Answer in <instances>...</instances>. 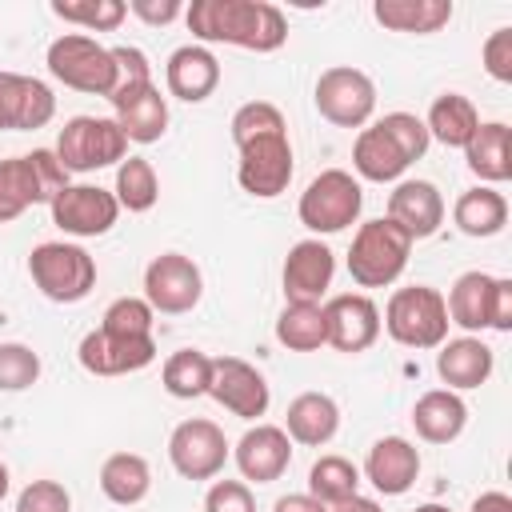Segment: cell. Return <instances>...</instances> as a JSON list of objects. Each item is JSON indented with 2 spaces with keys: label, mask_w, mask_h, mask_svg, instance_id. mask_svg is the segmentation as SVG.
I'll return each mask as SVG.
<instances>
[{
  "label": "cell",
  "mask_w": 512,
  "mask_h": 512,
  "mask_svg": "<svg viewBox=\"0 0 512 512\" xmlns=\"http://www.w3.org/2000/svg\"><path fill=\"white\" fill-rule=\"evenodd\" d=\"M184 20L200 44L276 52L288 40V20L268 0H192L184 8Z\"/></svg>",
  "instance_id": "cell-1"
},
{
  "label": "cell",
  "mask_w": 512,
  "mask_h": 512,
  "mask_svg": "<svg viewBox=\"0 0 512 512\" xmlns=\"http://www.w3.org/2000/svg\"><path fill=\"white\" fill-rule=\"evenodd\" d=\"M68 188V172L52 148H32L24 156L0 160V224L24 216L32 204H52Z\"/></svg>",
  "instance_id": "cell-2"
},
{
  "label": "cell",
  "mask_w": 512,
  "mask_h": 512,
  "mask_svg": "<svg viewBox=\"0 0 512 512\" xmlns=\"http://www.w3.org/2000/svg\"><path fill=\"white\" fill-rule=\"evenodd\" d=\"M408 256H412V236L400 224H392L388 216L364 220L348 248V276L360 288H388L408 268Z\"/></svg>",
  "instance_id": "cell-3"
},
{
  "label": "cell",
  "mask_w": 512,
  "mask_h": 512,
  "mask_svg": "<svg viewBox=\"0 0 512 512\" xmlns=\"http://www.w3.org/2000/svg\"><path fill=\"white\" fill-rule=\"evenodd\" d=\"M388 336L404 348H440L448 340V308H444V292L428 288V284H412V288H396L384 304V320Z\"/></svg>",
  "instance_id": "cell-4"
},
{
  "label": "cell",
  "mask_w": 512,
  "mask_h": 512,
  "mask_svg": "<svg viewBox=\"0 0 512 512\" xmlns=\"http://www.w3.org/2000/svg\"><path fill=\"white\" fill-rule=\"evenodd\" d=\"M28 276L52 304H76L96 288V260L68 240H44L28 256Z\"/></svg>",
  "instance_id": "cell-5"
},
{
  "label": "cell",
  "mask_w": 512,
  "mask_h": 512,
  "mask_svg": "<svg viewBox=\"0 0 512 512\" xmlns=\"http://www.w3.org/2000/svg\"><path fill=\"white\" fill-rule=\"evenodd\" d=\"M48 72L76 92L88 96H112L116 88V60L112 48H104L88 32H64L48 44Z\"/></svg>",
  "instance_id": "cell-6"
},
{
  "label": "cell",
  "mask_w": 512,
  "mask_h": 512,
  "mask_svg": "<svg viewBox=\"0 0 512 512\" xmlns=\"http://www.w3.org/2000/svg\"><path fill=\"white\" fill-rule=\"evenodd\" d=\"M360 208H364V188L344 168H324L320 176H312V184L300 192V204H296L300 224L316 236L344 232L348 224H356Z\"/></svg>",
  "instance_id": "cell-7"
},
{
  "label": "cell",
  "mask_w": 512,
  "mask_h": 512,
  "mask_svg": "<svg viewBox=\"0 0 512 512\" xmlns=\"http://www.w3.org/2000/svg\"><path fill=\"white\" fill-rule=\"evenodd\" d=\"M56 160L64 172H96L128 156V140L112 116H72L56 136Z\"/></svg>",
  "instance_id": "cell-8"
},
{
  "label": "cell",
  "mask_w": 512,
  "mask_h": 512,
  "mask_svg": "<svg viewBox=\"0 0 512 512\" xmlns=\"http://www.w3.org/2000/svg\"><path fill=\"white\" fill-rule=\"evenodd\" d=\"M316 112L336 124V128H364L376 112V84L368 72L352 68V64H336V68H324L320 80H316Z\"/></svg>",
  "instance_id": "cell-9"
},
{
  "label": "cell",
  "mask_w": 512,
  "mask_h": 512,
  "mask_svg": "<svg viewBox=\"0 0 512 512\" xmlns=\"http://www.w3.org/2000/svg\"><path fill=\"white\" fill-rule=\"evenodd\" d=\"M240 152V164H236V180L248 196H260V200H272L288 188L292 180V144H288V132H264V136H248L236 144Z\"/></svg>",
  "instance_id": "cell-10"
},
{
  "label": "cell",
  "mask_w": 512,
  "mask_h": 512,
  "mask_svg": "<svg viewBox=\"0 0 512 512\" xmlns=\"http://www.w3.org/2000/svg\"><path fill=\"white\" fill-rule=\"evenodd\" d=\"M228 456H232V448H228L224 428L204 416L180 420L168 436V460L184 480H216L224 472Z\"/></svg>",
  "instance_id": "cell-11"
},
{
  "label": "cell",
  "mask_w": 512,
  "mask_h": 512,
  "mask_svg": "<svg viewBox=\"0 0 512 512\" xmlns=\"http://www.w3.org/2000/svg\"><path fill=\"white\" fill-rule=\"evenodd\" d=\"M200 296H204V276L184 252H160L148 260L144 300L152 304V312L180 316V312H192L200 304Z\"/></svg>",
  "instance_id": "cell-12"
},
{
  "label": "cell",
  "mask_w": 512,
  "mask_h": 512,
  "mask_svg": "<svg viewBox=\"0 0 512 512\" xmlns=\"http://www.w3.org/2000/svg\"><path fill=\"white\" fill-rule=\"evenodd\" d=\"M76 360L92 376H128V372H140V368H148L156 360V340L152 336L112 332V328H92L80 340Z\"/></svg>",
  "instance_id": "cell-13"
},
{
  "label": "cell",
  "mask_w": 512,
  "mask_h": 512,
  "mask_svg": "<svg viewBox=\"0 0 512 512\" xmlns=\"http://www.w3.org/2000/svg\"><path fill=\"white\" fill-rule=\"evenodd\" d=\"M208 396L228 408L232 416L240 420H256L268 412L272 404V392H268V380L256 364L240 360V356H216L212 360V384H208Z\"/></svg>",
  "instance_id": "cell-14"
},
{
  "label": "cell",
  "mask_w": 512,
  "mask_h": 512,
  "mask_svg": "<svg viewBox=\"0 0 512 512\" xmlns=\"http://www.w3.org/2000/svg\"><path fill=\"white\" fill-rule=\"evenodd\" d=\"M324 344L336 352H368L380 336V308L364 292H340L328 296L324 304Z\"/></svg>",
  "instance_id": "cell-15"
},
{
  "label": "cell",
  "mask_w": 512,
  "mask_h": 512,
  "mask_svg": "<svg viewBox=\"0 0 512 512\" xmlns=\"http://www.w3.org/2000/svg\"><path fill=\"white\" fill-rule=\"evenodd\" d=\"M48 208H52V224L80 240L104 236L120 216L116 196L100 184H68L64 192H56V200Z\"/></svg>",
  "instance_id": "cell-16"
},
{
  "label": "cell",
  "mask_w": 512,
  "mask_h": 512,
  "mask_svg": "<svg viewBox=\"0 0 512 512\" xmlns=\"http://www.w3.org/2000/svg\"><path fill=\"white\" fill-rule=\"evenodd\" d=\"M332 276H336V256L324 240L308 236V240H296L284 256V300L288 304H320L324 292L332 288Z\"/></svg>",
  "instance_id": "cell-17"
},
{
  "label": "cell",
  "mask_w": 512,
  "mask_h": 512,
  "mask_svg": "<svg viewBox=\"0 0 512 512\" xmlns=\"http://www.w3.org/2000/svg\"><path fill=\"white\" fill-rule=\"evenodd\" d=\"M56 116V96L44 80L0 72V132H32Z\"/></svg>",
  "instance_id": "cell-18"
},
{
  "label": "cell",
  "mask_w": 512,
  "mask_h": 512,
  "mask_svg": "<svg viewBox=\"0 0 512 512\" xmlns=\"http://www.w3.org/2000/svg\"><path fill=\"white\" fill-rule=\"evenodd\" d=\"M232 460H236V468H240V476L248 484H272L292 464V440H288V432L280 424H252L236 440Z\"/></svg>",
  "instance_id": "cell-19"
},
{
  "label": "cell",
  "mask_w": 512,
  "mask_h": 512,
  "mask_svg": "<svg viewBox=\"0 0 512 512\" xmlns=\"http://www.w3.org/2000/svg\"><path fill=\"white\" fill-rule=\"evenodd\" d=\"M388 220L400 224L412 236V244L436 236L440 224H444V196H440V188L432 180H400L388 192Z\"/></svg>",
  "instance_id": "cell-20"
},
{
  "label": "cell",
  "mask_w": 512,
  "mask_h": 512,
  "mask_svg": "<svg viewBox=\"0 0 512 512\" xmlns=\"http://www.w3.org/2000/svg\"><path fill=\"white\" fill-rule=\"evenodd\" d=\"M364 476L384 496H404L420 476V452L404 436H380L364 456Z\"/></svg>",
  "instance_id": "cell-21"
},
{
  "label": "cell",
  "mask_w": 512,
  "mask_h": 512,
  "mask_svg": "<svg viewBox=\"0 0 512 512\" xmlns=\"http://www.w3.org/2000/svg\"><path fill=\"white\" fill-rule=\"evenodd\" d=\"M164 84H168V96L184 104H200L220 88V60L204 44H184L168 56Z\"/></svg>",
  "instance_id": "cell-22"
},
{
  "label": "cell",
  "mask_w": 512,
  "mask_h": 512,
  "mask_svg": "<svg viewBox=\"0 0 512 512\" xmlns=\"http://www.w3.org/2000/svg\"><path fill=\"white\" fill-rule=\"evenodd\" d=\"M496 368V356L492 348L480 340V336H456V340H444L440 352H436V372L440 380L452 388V392H468V388H480Z\"/></svg>",
  "instance_id": "cell-23"
},
{
  "label": "cell",
  "mask_w": 512,
  "mask_h": 512,
  "mask_svg": "<svg viewBox=\"0 0 512 512\" xmlns=\"http://www.w3.org/2000/svg\"><path fill=\"white\" fill-rule=\"evenodd\" d=\"M284 432L292 444L320 448L340 432V404L328 392H300L284 412Z\"/></svg>",
  "instance_id": "cell-24"
},
{
  "label": "cell",
  "mask_w": 512,
  "mask_h": 512,
  "mask_svg": "<svg viewBox=\"0 0 512 512\" xmlns=\"http://www.w3.org/2000/svg\"><path fill=\"white\" fill-rule=\"evenodd\" d=\"M468 424V404L452 388H432L412 404V428L428 444H452Z\"/></svg>",
  "instance_id": "cell-25"
},
{
  "label": "cell",
  "mask_w": 512,
  "mask_h": 512,
  "mask_svg": "<svg viewBox=\"0 0 512 512\" xmlns=\"http://www.w3.org/2000/svg\"><path fill=\"white\" fill-rule=\"evenodd\" d=\"M492 288H496V276H488L480 268L460 272L444 296L448 324H456L464 332H484L492 324Z\"/></svg>",
  "instance_id": "cell-26"
},
{
  "label": "cell",
  "mask_w": 512,
  "mask_h": 512,
  "mask_svg": "<svg viewBox=\"0 0 512 512\" xmlns=\"http://www.w3.org/2000/svg\"><path fill=\"white\" fill-rule=\"evenodd\" d=\"M464 160L472 176H480L488 188L504 184L512 176V128L504 120H488L476 128V136L464 144Z\"/></svg>",
  "instance_id": "cell-27"
},
{
  "label": "cell",
  "mask_w": 512,
  "mask_h": 512,
  "mask_svg": "<svg viewBox=\"0 0 512 512\" xmlns=\"http://www.w3.org/2000/svg\"><path fill=\"white\" fill-rule=\"evenodd\" d=\"M124 132V140L132 144H156L164 132H168V100L160 96V88H144L128 100L116 104V116H112Z\"/></svg>",
  "instance_id": "cell-28"
},
{
  "label": "cell",
  "mask_w": 512,
  "mask_h": 512,
  "mask_svg": "<svg viewBox=\"0 0 512 512\" xmlns=\"http://www.w3.org/2000/svg\"><path fill=\"white\" fill-rule=\"evenodd\" d=\"M424 128H428V140H440L444 148H464L480 128V112L468 96L444 92V96L432 100V108L424 116Z\"/></svg>",
  "instance_id": "cell-29"
},
{
  "label": "cell",
  "mask_w": 512,
  "mask_h": 512,
  "mask_svg": "<svg viewBox=\"0 0 512 512\" xmlns=\"http://www.w3.org/2000/svg\"><path fill=\"white\" fill-rule=\"evenodd\" d=\"M352 168L372 184H388V180H400L408 172V160L388 140V132L380 124H368V128H360V136L352 144Z\"/></svg>",
  "instance_id": "cell-30"
},
{
  "label": "cell",
  "mask_w": 512,
  "mask_h": 512,
  "mask_svg": "<svg viewBox=\"0 0 512 512\" xmlns=\"http://www.w3.org/2000/svg\"><path fill=\"white\" fill-rule=\"evenodd\" d=\"M452 220H456V228H460L464 236H476V240L496 236V232H504V224H508V200H504V192H496V188H488V184L468 188V192L456 196Z\"/></svg>",
  "instance_id": "cell-31"
},
{
  "label": "cell",
  "mask_w": 512,
  "mask_h": 512,
  "mask_svg": "<svg viewBox=\"0 0 512 512\" xmlns=\"http://www.w3.org/2000/svg\"><path fill=\"white\" fill-rule=\"evenodd\" d=\"M100 492L112 504H120V508L140 504L152 492V468H148V460L140 452H112L100 464Z\"/></svg>",
  "instance_id": "cell-32"
},
{
  "label": "cell",
  "mask_w": 512,
  "mask_h": 512,
  "mask_svg": "<svg viewBox=\"0 0 512 512\" xmlns=\"http://www.w3.org/2000/svg\"><path fill=\"white\" fill-rule=\"evenodd\" d=\"M372 16L392 32L432 36L452 20V0H376Z\"/></svg>",
  "instance_id": "cell-33"
},
{
  "label": "cell",
  "mask_w": 512,
  "mask_h": 512,
  "mask_svg": "<svg viewBox=\"0 0 512 512\" xmlns=\"http://www.w3.org/2000/svg\"><path fill=\"white\" fill-rule=\"evenodd\" d=\"M160 380H164V392L176 396V400L208 396V384H212V356H204L200 348H180V352H172V356L164 360Z\"/></svg>",
  "instance_id": "cell-34"
},
{
  "label": "cell",
  "mask_w": 512,
  "mask_h": 512,
  "mask_svg": "<svg viewBox=\"0 0 512 512\" xmlns=\"http://www.w3.org/2000/svg\"><path fill=\"white\" fill-rule=\"evenodd\" d=\"M116 204L128 212H148L160 200V176L152 168V160L144 156H124L116 168V188H112Z\"/></svg>",
  "instance_id": "cell-35"
},
{
  "label": "cell",
  "mask_w": 512,
  "mask_h": 512,
  "mask_svg": "<svg viewBox=\"0 0 512 512\" xmlns=\"http://www.w3.org/2000/svg\"><path fill=\"white\" fill-rule=\"evenodd\" d=\"M356 488H360V468L348 456H320L308 468V496H316L328 508L356 496Z\"/></svg>",
  "instance_id": "cell-36"
},
{
  "label": "cell",
  "mask_w": 512,
  "mask_h": 512,
  "mask_svg": "<svg viewBox=\"0 0 512 512\" xmlns=\"http://www.w3.org/2000/svg\"><path fill=\"white\" fill-rule=\"evenodd\" d=\"M276 340L288 352H316L324 344V308L320 304H284L276 316Z\"/></svg>",
  "instance_id": "cell-37"
},
{
  "label": "cell",
  "mask_w": 512,
  "mask_h": 512,
  "mask_svg": "<svg viewBox=\"0 0 512 512\" xmlns=\"http://www.w3.org/2000/svg\"><path fill=\"white\" fill-rule=\"evenodd\" d=\"M52 12L64 24H76L84 32H116L128 16L124 0H52Z\"/></svg>",
  "instance_id": "cell-38"
},
{
  "label": "cell",
  "mask_w": 512,
  "mask_h": 512,
  "mask_svg": "<svg viewBox=\"0 0 512 512\" xmlns=\"http://www.w3.org/2000/svg\"><path fill=\"white\" fill-rule=\"evenodd\" d=\"M112 60H116V88H112V96H108L112 108H116L120 100H128V96H136V92H144V88L156 84V80H152V64H148V56H144L140 48L116 44V48H112Z\"/></svg>",
  "instance_id": "cell-39"
},
{
  "label": "cell",
  "mask_w": 512,
  "mask_h": 512,
  "mask_svg": "<svg viewBox=\"0 0 512 512\" xmlns=\"http://www.w3.org/2000/svg\"><path fill=\"white\" fill-rule=\"evenodd\" d=\"M36 380H40V356L20 340H4L0 344V392H24Z\"/></svg>",
  "instance_id": "cell-40"
},
{
  "label": "cell",
  "mask_w": 512,
  "mask_h": 512,
  "mask_svg": "<svg viewBox=\"0 0 512 512\" xmlns=\"http://www.w3.org/2000/svg\"><path fill=\"white\" fill-rule=\"evenodd\" d=\"M232 140L240 144V140H248V136H264V132H288V120H284V112L276 108V104H268V100H248V104H240L236 112H232Z\"/></svg>",
  "instance_id": "cell-41"
},
{
  "label": "cell",
  "mask_w": 512,
  "mask_h": 512,
  "mask_svg": "<svg viewBox=\"0 0 512 512\" xmlns=\"http://www.w3.org/2000/svg\"><path fill=\"white\" fill-rule=\"evenodd\" d=\"M152 304L144 296H120L104 308L100 316V328H112V332H128V336H152Z\"/></svg>",
  "instance_id": "cell-42"
},
{
  "label": "cell",
  "mask_w": 512,
  "mask_h": 512,
  "mask_svg": "<svg viewBox=\"0 0 512 512\" xmlns=\"http://www.w3.org/2000/svg\"><path fill=\"white\" fill-rule=\"evenodd\" d=\"M384 132H388V140L404 152V160L408 164H416L424 152H428V128H424V120L420 116H412V112H388V116H380L376 120Z\"/></svg>",
  "instance_id": "cell-43"
},
{
  "label": "cell",
  "mask_w": 512,
  "mask_h": 512,
  "mask_svg": "<svg viewBox=\"0 0 512 512\" xmlns=\"http://www.w3.org/2000/svg\"><path fill=\"white\" fill-rule=\"evenodd\" d=\"M16 512H72V496L60 480H32L20 488Z\"/></svg>",
  "instance_id": "cell-44"
},
{
  "label": "cell",
  "mask_w": 512,
  "mask_h": 512,
  "mask_svg": "<svg viewBox=\"0 0 512 512\" xmlns=\"http://www.w3.org/2000/svg\"><path fill=\"white\" fill-rule=\"evenodd\" d=\"M204 512H256V496L244 480H212Z\"/></svg>",
  "instance_id": "cell-45"
},
{
  "label": "cell",
  "mask_w": 512,
  "mask_h": 512,
  "mask_svg": "<svg viewBox=\"0 0 512 512\" xmlns=\"http://www.w3.org/2000/svg\"><path fill=\"white\" fill-rule=\"evenodd\" d=\"M480 56H484V72H488L492 80L512 84V28H496V32L484 40Z\"/></svg>",
  "instance_id": "cell-46"
},
{
  "label": "cell",
  "mask_w": 512,
  "mask_h": 512,
  "mask_svg": "<svg viewBox=\"0 0 512 512\" xmlns=\"http://www.w3.org/2000/svg\"><path fill=\"white\" fill-rule=\"evenodd\" d=\"M128 12L140 16L144 24H172L176 16H184L180 0H128Z\"/></svg>",
  "instance_id": "cell-47"
},
{
  "label": "cell",
  "mask_w": 512,
  "mask_h": 512,
  "mask_svg": "<svg viewBox=\"0 0 512 512\" xmlns=\"http://www.w3.org/2000/svg\"><path fill=\"white\" fill-rule=\"evenodd\" d=\"M496 332H508L512 328V280L508 276H496V288H492V324Z\"/></svg>",
  "instance_id": "cell-48"
},
{
  "label": "cell",
  "mask_w": 512,
  "mask_h": 512,
  "mask_svg": "<svg viewBox=\"0 0 512 512\" xmlns=\"http://www.w3.org/2000/svg\"><path fill=\"white\" fill-rule=\"evenodd\" d=\"M272 512H332V508L320 504V500L308 496V492H288V496H280V500L272 504Z\"/></svg>",
  "instance_id": "cell-49"
},
{
  "label": "cell",
  "mask_w": 512,
  "mask_h": 512,
  "mask_svg": "<svg viewBox=\"0 0 512 512\" xmlns=\"http://www.w3.org/2000/svg\"><path fill=\"white\" fill-rule=\"evenodd\" d=\"M468 512H512V496L508 492H496V488L492 492H480Z\"/></svg>",
  "instance_id": "cell-50"
},
{
  "label": "cell",
  "mask_w": 512,
  "mask_h": 512,
  "mask_svg": "<svg viewBox=\"0 0 512 512\" xmlns=\"http://www.w3.org/2000/svg\"><path fill=\"white\" fill-rule=\"evenodd\" d=\"M332 512H384L376 500H368V496H348V500H340V504H332Z\"/></svg>",
  "instance_id": "cell-51"
},
{
  "label": "cell",
  "mask_w": 512,
  "mask_h": 512,
  "mask_svg": "<svg viewBox=\"0 0 512 512\" xmlns=\"http://www.w3.org/2000/svg\"><path fill=\"white\" fill-rule=\"evenodd\" d=\"M8 488H12V476H8V464L0 460V500L8 496Z\"/></svg>",
  "instance_id": "cell-52"
},
{
  "label": "cell",
  "mask_w": 512,
  "mask_h": 512,
  "mask_svg": "<svg viewBox=\"0 0 512 512\" xmlns=\"http://www.w3.org/2000/svg\"><path fill=\"white\" fill-rule=\"evenodd\" d=\"M412 512H452V508H444V504H420V508H412Z\"/></svg>",
  "instance_id": "cell-53"
}]
</instances>
